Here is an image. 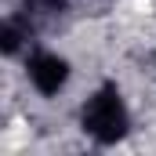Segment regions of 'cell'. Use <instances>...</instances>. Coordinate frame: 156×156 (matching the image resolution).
<instances>
[{"label":"cell","instance_id":"6da1fadb","mask_svg":"<svg viewBox=\"0 0 156 156\" xmlns=\"http://www.w3.org/2000/svg\"><path fill=\"white\" fill-rule=\"evenodd\" d=\"M80 123H83V131H87L94 142H102V145H113V142H120V138L127 134V127H131L127 105H123V98H120V91L113 83L102 87V91H94V94L87 98V105H83V113H80Z\"/></svg>","mask_w":156,"mask_h":156},{"label":"cell","instance_id":"7a4b0ae2","mask_svg":"<svg viewBox=\"0 0 156 156\" xmlns=\"http://www.w3.org/2000/svg\"><path fill=\"white\" fill-rule=\"evenodd\" d=\"M29 80L40 94H58L69 80V66H66V58H58L51 51H40V55L29 58Z\"/></svg>","mask_w":156,"mask_h":156},{"label":"cell","instance_id":"3957f363","mask_svg":"<svg viewBox=\"0 0 156 156\" xmlns=\"http://www.w3.org/2000/svg\"><path fill=\"white\" fill-rule=\"evenodd\" d=\"M33 4H44V7H58L62 0H33Z\"/></svg>","mask_w":156,"mask_h":156}]
</instances>
